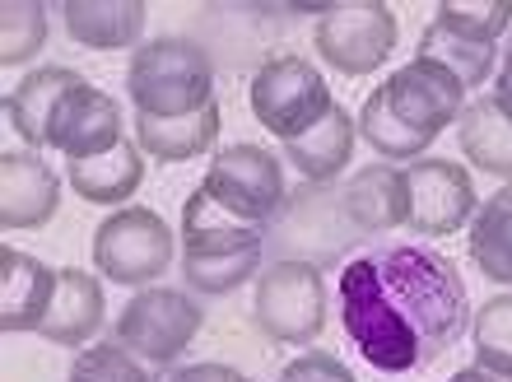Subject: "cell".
<instances>
[{"mask_svg": "<svg viewBox=\"0 0 512 382\" xmlns=\"http://www.w3.org/2000/svg\"><path fill=\"white\" fill-rule=\"evenodd\" d=\"M261 261H266V243L243 247V252H215V257H182V280L196 294H233L252 275L266 271Z\"/></svg>", "mask_w": 512, "mask_h": 382, "instance_id": "27", "label": "cell"}, {"mask_svg": "<svg viewBox=\"0 0 512 382\" xmlns=\"http://www.w3.org/2000/svg\"><path fill=\"white\" fill-rule=\"evenodd\" d=\"M364 233L345 219L340 191L331 182H303L289 191V201L266 229V247L275 261H312V266H336Z\"/></svg>", "mask_w": 512, "mask_h": 382, "instance_id": "3", "label": "cell"}, {"mask_svg": "<svg viewBox=\"0 0 512 382\" xmlns=\"http://www.w3.org/2000/svg\"><path fill=\"white\" fill-rule=\"evenodd\" d=\"M489 98L499 103V112H503V117H508V122H512V70H508V66L499 70V80H494V94H489Z\"/></svg>", "mask_w": 512, "mask_h": 382, "instance_id": "34", "label": "cell"}, {"mask_svg": "<svg viewBox=\"0 0 512 382\" xmlns=\"http://www.w3.org/2000/svg\"><path fill=\"white\" fill-rule=\"evenodd\" d=\"M471 341H475V364L480 369L512 378V294H494V299H485L475 308Z\"/></svg>", "mask_w": 512, "mask_h": 382, "instance_id": "29", "label": "cell"}, {"mask_svg": "<svg viewBox=\"0 0 512 382\" xmlns=\"http://www.w3.org/2000/svg\"><path fill=\"white\" fill-rule=\"evenodd\" d=\"M433 24H443L457 38L494 47L499 38L512 33V0H443L433 10Z\"/></svg>", "mask_w": 512, "mask_h": 382, "instance_id": "28", "label": "cell"}, {"mask_svg": "<svg viewBox=\"0 0 512 382\" xmlns=\"http://www.w3.org/2000/svg\"><path fill=\"white\" fill-rule=\"evenodd\" d=\"M275 382H354V373H350V364H340L326 350H303V355H294L284 364Z\"/></svg>", "mask_w": 512, "mask_h": 382, "instance_id": "32", "label": "cell"}, {"mask_svg": "<svg viewBox=\"0 0 512 382\" xmlns=\"http://www.w3.org/2000/svg\"><path fill=\"white\" fill-rule=\"evenodd\" d=\"M340 205L354 229L373 238V233H391L410 219V191H405V168L396 164H368L359 168L345 187H340Z\"/></svg>", "mask_w": 512, "mask_h": 382, "instance_id": "14", "label": "cell"}, {"mask_svg": "<svg viewBox=\"0 0 512 382\" xmlns=\"http://www.w3.org/2000/svg\"><path fill=\"white\" fill-rule=\"evenodd\" d=\"M247 98H252V117L280 145L308 136L312 126H322L331 117V108H336L322 70L303 61V56H270L266 66L252 75Z\"/></svg>", "mask_w": 512, "mask_h": 382, "instance_id": "6", "label": "cell"}, {"mask_svg": "<svg viewBox=\"0 0 512 382\" xmlns=\"http://www.w3.org/2000/svg\"><path fill=\"white\" fill-rule=\"evenodd\" d=\"M354 140H359V122L345 108H331V117L322 126H312L308 136L284 140L280 159L303 182H336L345 173V164L354 159Z\"/></svg>", "mask_w": 512, "mask_h": 382, "instance_id": "20", "label": "cell"}, {"mask_svg": "<svg viewBox=\"0 0 512 382\" xmlns=\"http://www.w3.org/2000/svg\"><path fill=\"white\" fill-rule=\"evenodd\" d=\"M405 191H410V219L405 229H415L419 238H452L466 229L480 210L471 173L452 159H415L405 164Z\"/></svg>", "mask_w": 512, "mask_h": 382, "instance_id": "10", "label": "cell"}, {"mask_svg": "<svg viewBox=\"0 0 512 382\" xmlns=\"http://www.w3.org/2000/svg\"><path fill=\"white\" fill-rule=\"evenodd\" d=\"M503 66L512 70V33H508V47H503Z\"/></svg>", "mask_w": 512, "mask_h": 382, "instance_id": "36", "label": "cell"}, {"mask_svg": "<svg viewBox=\"0 0 512 382\" xmlns=\"http://www.w3.org/2000/svg\"><path fill=\"white\" fill-rule=\"evenodd\" d=\"M122 140H126V131H122V108H117V98H108L89 80L75 84V89L56 103L52 122H47V150L66 154V164L98 159V154L117 150Z\"/></svg>", "mask_w": 512, "mask_h": 382, "instance_id": "12", "label": "cell"}, {"mask_svg": "<svg viewBox=\"0 0 512 382\" xmlns=\"http://www.w3.org/2000/svg\"><path fill=\"white\" fill-rule=\"evenodd\" d=\"M61 210V178L33 150L0 154V224L5 229H42Z\"/></svg>", "mask_w": 512, "mask_h": 382, "instance_id": "13", "label": "cell"}, {"mask_svg": "<svg viewBox=\"0 0 512 382\" xmlns=\"http://www.w3.org/2000/svg\"><path fill=\"white\" fill-rule=\"evenodd\" d=\"M145 182V150L135 145L131 136L117 145V150L98 154V159H84V164H70V191L89 205H122L131 201Z\"/></svg>", "mask_w": 512, "mask_h": 382, "instance_id": "23", "label": "cell"}, {"mask_svg": "<svg viewBox=\"0 0 512 382\" xmlns=\"http://www.w3.org/2000/svg\"><path fill=\"white\" fill-rule=\"evenodd\" d=\"M340 322L378 373H419L471 331L457 261L424 243H373L340 266Z\"/></svg>", "mask_w": 512, "mask_h": 382, "instance_id": "1", "label": "cell"}, {"mask_svg": "<svg viewBox=\"0 0 512 382\" xmlns=\"http://www.w3.org/2000/svg\"><path fill=\"white\" fill-rule=\"evenodd\" d=\"M447 382H512V378H503V373H489V369H480V364H471V369L452 373Z\"/></svg>", "mask_w": 512, "mask_h": 382, "instance_id": "35", "label": "cell"}, {"mask_svg": "<svg viewBox=\"0 0 512 382\" xmlns=\"http://www.w3.org/2000/svg\"><path fill=\"white\" fill-rule=\"evenodd\" d=\"M89 252H94V266L103 280L126 289H149L159 275H168L177 243L163 215L145 210V205H122L94 229Z\"/></svg>", "mask_w": 512, "mask_h": 382, "instance_id": "5", "label": "cell"}, {"mask_svg": "<svg viewBox=\"0 0 512 382\" xmlns=\"http://www.w3.org/2000/svg\"><path fill=\"white\" fill-rule=\"evenodd\" d=\"M415 56H429V61H438L443 70H452L466 89H480V84L494 75V47H485V42H471V38H457V33H447L443 24H424V33H419V52Z\"/></svg>", "mask_w": 512, "mask_h": 382, "instance_id": "25", "label": "cell"}, {"mask_svg": "<svg viewBox=\"0 0 512 382\" xmlns=\"http://www.w3.org/2000/svg\"><path fill=\"white\" fill-rule=\"evenodd\" d=\"M126 94L135 117H191L219 103L215 61L187 38H154L126 61Z\"/></svg>", "mask_w": 512, "mask_h": 382, "instance_id": "2", "label": "cell"}, {"mask_svg": "<svg viewBox=\"0 0 512 382\" xmlns=\"http://www.w3.org/2000/svg\"><path fill=\"white\" fill-rule=\"evenodd\" d=\"M66 382H154V378L126 345H89V350L75 355Z\"/></svg>", "mask_w": 512, "mask_h": 382, "instance_id": "31", "label": "cell"}, {"mask_svg": "<svg viewBox=\"0 0 512 382\" xmlns=\"http://www.w3.org/2000/svg\"><path fill=\"white\" fill-rule=\"evenodd\" d=\"M47 42V5L38 0H5L0 5V61L28 66Z\"/></svg>", "mask_w": 512, "mask_h": 382, "instance_id": "30", "label": "cell"}, {"mask_svg": "<svg viewBox=\"0 0 512 382\" xmlns=\"http://www.w3.org/2000/svg\"><path fill=\"white\" fill-rule=\"evenodd\" d=\"M168 382H252L243 369H233V364H182Z\"/></svg>", "mask_w": 512, "mask_h": 382, "instance_id": "33", "label": "cell"}, {"mask_svg": "<svg viewBox=\"0 0 512 382\" xmlns=\"http://www.w3.org/2000/svg\"><path fill=\"white\" fill-rule=\"evenodd\" d=\"M466 247H471L475 271L485 275V280L512 285V182L480 201Z\"/></svg>", "mask_w": 512, "mask_h": 382, "instance_id": "24", "label": "cell"}, {"mask_svg": "<svg viewBox=\"0 0 512 382\" xmlns=\"http://www.w3.org/2000/svg\"><path fill=\"white\" fill-rule=\"evenodd\" d=\"M219 103L191 112V117H135V145L159 164H187L215 150Z\"/></svg>", "mask_w": 512, "mask_h": 382, "instance_id": "21", "label": "cell"}, {"mask_svg": "<svg viewBox=\"0 0 512 382\" xmlns=\"http://www.w3.org/2000/svg\"><path fill=\"white\" fill-rule=\"evenodd\" d=\"M103 317H108V303H103V280L80 266H66L61 280H56V299L42 317L38 336L52 345H66V350H80L103 331Z\"/></svg>", "mask_w": 512, "mask_h": 382, "instance_id": "15", "label": "cell"}, {"mask_svg": "<svg viewBox=\"0 0 512 382\" xmlns=\"http://www.w3.org/2000/svg\"><path fill=\"white\" fill-rule=\"evenodd\" d=\"M457 145L475 164V173L512 182V122L489 94H475L457 117Z\"/></svg>", "mask_w": 512, "mask_h": 382, "instance_id": "22", "label": "cell"}, {"mask_svg": "<svg viewBox=\"0 0 512 382\" xmlns=\"http://www.w3.org/2000/svg\"><path fill=\"white\" fill-rule=\"evenodd\" d=\"M378 89L387 94V108L396 112L410 131H419V136H429V140H438V131H447V126H457V117L466 112V103H471V98H466L471 89H466L452 70L429 61V56L405 61Z\"/></svg>", "mask_w": 512, "mask_h": 382, "instance_id": "11", "label": "cell"}, {"mask_svg": "<svg viewBox=\"0 0 512 382\" xmlns=\"http://www.w3.org/2000/svg\"><path fill=\"white\" fill-rule=\"evenodd\" d=\"M56 14L66 19V33L80 47L94 52H126V47H145V0H66L56 5Z\"/></svg>", "mask_w": 512, "mask_h": 382, "instance_id": "17", "label": "cell"}, {"mask_svg": "<svg viewBox=\"0 0 512 382\" xmlns=\"http://www.w3.org/2000/svg\"><path fill=\"white\" fill-rule=\"evenodd\" d=\"M56 280L61 271H52L47 261L28 257L19 247H5L0 252V327L38 331L56 299Z\"/></svg>", "mask_w": 512, "mask_h": 382, "instance_id": "16", "label": "cell"}, {"mask_svg": "<svg viewBox=\"0 0 512 382\" xmlns=\"http://www.w3.org/2000/svg\"><path fill=\"white\" fill-rule=\"evenodd\" d=\"M359 136H364L368 145L387 159V164L424 159V154H429V145H433L429 136L410 131V126H405L401 117L387 108V94H382V89H373V94L364 98V112H359Z\"/></svg>", "mask_w": 512, "mask_h": 382, "instance_id": "26", "label": "cell"}, {"mask_svg": "<svg viewBox=\"0 0 512 382\" xmlns=\"http://www.w3.org/2000/svg\"><path fill=\"white\" fill-rule=\"evenodd\" d=\"M201 322V303L191 299L187 289L149 285L117 313V345H126L135 359H145L154 369H168L196 341Z\"/></svg>", "mask_w": 512, "mask_h": 382, "instance_id": "7", "label": "cell"}, {"mask_svg": "<svg viewBox=\"0 0 512 382\" xmlns=\"http://www.w3.org/2000/svg\"><path fill=\"white\" fill-rule=\"evenodd\" d=\"M252 322L275 345H312L326 327V275L312 261H270L256 275Z\"/></svg>", "mask_w": 512, "mask_h": 382, "instance_id": "4", "label": "cell"}, {"mask_svg": "<svg viewBox=\"0 0 512 382\" xmlns=\"http://www.w3.org/2000/svg\"><path fill=\"white\" fill-rule=\"evenodd\" d=\"M401 24L387 0H340L326 5L317 28H312V47L326 56V66L340 75H368L396 52Z\"/></svg>", "mask_w": 512, "mask_h": 382, "instance_id": "8", "label": "cell"}, {"mask_svg": "<svg viewBox=\"0 0 512 382\" xmlns=\"http://www.w3.org/2000/svg\"><path fill=\"white\" fill-rule=\"evenodd\" d=\"M224 210H233L238 219L270 229V219L284 210L289 187H284V159L280 154L261 150V145H229L219 150L205 168L201 182Z\"/></svg>", "mask_w": 512, "mask_h": 382, "instance_id": "9", "label": "cell"}, {"mask_svg": "<svg viewBox=\"0 0 512 382\" xmlns=\"http://www.w3.org/2000/svg\"><path fill=\"white\" fill-rule=\"evenodd\" d=\"M177 238H182V257H215V252H243V247L266 243V229L238 219L205 187H196L182 205V233Z\"/></svg>", "mask_w": 512, "mask_h": 382, "instance_id": "19", "label": "cell"}, {"mask_svg": "<svg viewBox=\"0 0 512 382\" xmlns=\"http://www.w3.org/2000/svg\"><path fill=\"white\" fill-rule=\"evenodd\" d=\"M80 80L84 75L70 66H38V70H28L24 80L5 94V122H10V131L24 140L28 150L47 145V122H52L56 103H61Z\"/></svg>", "mask_w": 512, "mask_h": 382, "instance_id": "18", "label": "cell"}]
</instances>
